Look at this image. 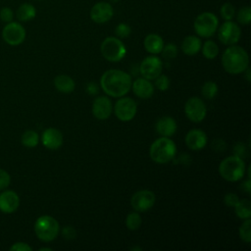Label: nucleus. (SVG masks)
Returning <instances> with one entry per match:
<instances>
[{
    "instance_id": "2eb2a0df",
    "label": "nucleus",
    "mask_w": 251,
    "mask_h": 251,
    "mask_svg": "<svg viewBox=\"0 0 251 251\" xmlns=\"http://www.w3.org/2000/svg\"><path fill=\"white\" fill-rule=\"evenodd\" d=\"M92 114L98 120H107L112 113L111 100L106 96H99L92 103Z\"/></svg>"
},
{
    "instance_id": "39448f33",
    "label": "nucleus",
    "mask_w": 251,
    "mask_h": 251,
    "mask_svg": "<svg viewBox=\"0 0 251 251\" xmlns=\"http://www.w3.org/2000/svg\"><path fill=\"white\" fill-rule=\"evenodd\" d=\"M60 226L57 220L51 216H41L34 223V231L36 236L45 242L54 240L59 233Z\"/></svg>"
},
{
    "instance_id": "4be33fe9",
    "label": "nucleus",
    "mask_w": 251,
    "mask_h": 251,
    "mask_svg": "<svg viewBox=\"0 0 251 251\" xmlns=\"http://www.w3.org/2000/svg\"><path fill=\"white\" fill-rule=\"evenodd\" d=\"M202 41L196 35H188L181 42V50L185 55L193 56L201 50Z\"/></svg>"
},
{
    "instance_id": "58836bf2",
    "label": "nucleus",
    "mask_w": 251,
    "mask_h": 251,
    "mask_svg": "<svg viewBox=\"0 0 251 251\" xmlns=\"http://www.w3.org/2000/svg\"><path fill=\"white\" fill-rule=\"evenodd\" d=\"M10 250L11 251L12 250L13 251H31L32 248L25 242H16L14 245L10 247Z\"/></svg>"
},
{
    "instance_id": "4c0bfd02",
    "label": "nucleus",
    "mask_w": 251,
    "mask_h": 251,
    "mask_svg": "<svg viewBox=\"0 0 251 251\" xmlns=\"http://www.w3.org/2000/svg\"><path fill=\"white\" fill-rule=\"evenodd\" d=\"M238 201L239 198L235 193H227L224 197V202L228 207H234Z\"/></svg>"
},
{
    "instance_id": "bb28decb",
    "label": "nucleus",
    "mask_w": 251,
    "mask_h": 251,
    "mask_svg": "<svg viewBox=\"0 0 251 251\" xmlns=\"http://www.w3.org/2000/svg\"><path fill=\"white\" fill-rule=\"evenodd\" d=\"M39 141V136L36 131L34 130H26L23 133L22 135V143L25 147H35L38 144Z\"/></svg>"
},
{
    "instance_id": "5701e85b",
    "label": "nucleus",
    "mask_w": 251,
    "mask_h": 251,
    "mask_svg": "<svg viewBox=\"0 0 251 251\" xmlns=\"http://www.w3.org/2000/svg\"><path fill=\"white\" fill-rule=\"evenodd\" d=\"M36 16V8L31 3L21 4L16 11V18L20 22H29Z\"/></svg>"
},
{
    "instance_id": "412c9836",
    "label": "nucleus",
    "mask_w": 251,
    "mask_h": 251,
    "mask_svg": "<svg viewBox=\"0 0 251 251\" xmlns=\"http://www.w3.org/2000/svg\"><path fill=\"white\" fill-rule=\"evenodd\" d=\"M143 45L145 50L153 55H157L161 53L164 47V40L163 38L157 33H149L145 36Z\"/></svg>"
},
{
    "instance_id": "c03bdc74",
    "label": "nucleus",
    "mask_w": 251,
    "mask_h": 251,
    "mask_svg": "<svg viewBox=\"0 0 251 251\" xmlns=\"http://www.w3.org/2000/svg\"><path fill=\"white\" fill-rule=\"evenodd\" d=\"M245 73H246V79L250 82L251 81V76H250V69L249 68H247L245 71H244Z\"/></svg>"
},
{
    "instance_id": "a211bd4d",
    "label": "nucleus",
    "mask_w": 251,
    "mask_h": 251,
    "mask_svg": "<svg viewBox=\"0 0 251 251\" xmlns=\"http://www.w3.org/2000/svg\"><path fill=\"white\" fill-rule=\"evenodd\" d=\"M20 206V198L15 191L5 190L0 194V211L6 214L14 213Z\"/></svg>"
},
{
    "instance_id": "f8f14e48",
    "label": "nucleus",
    "mask_w": 251,
    "mask_h": 251,
    "mask_svg": "<svg viewBox=\"0 0 251 251\" xmlns=\"http://www.w3.org/2000/svg\"><path fill=\"white\" fill-rule=\"evenodd\" d=\"M156 196L154 192L142 189L136 191L130 198V205L136 212H146L155 204Z\"/></svg>"
},
{
    "instance_id": "a18cd8bd",
    "label": "nucleus",
    "mask_w": 251,
    "mask_h": 251,
    "mask_svg": "<svg viewBox=\"0 0 251 251\" xmlns=\"http://www.w3.org/2000/svg\"><path fill=\"white\" fill-rule=\"evenodd\" d=\"M39 250H40V251H43V250H47V251H51V250H52V249H51V248H46V247H44V248H40V249H39Z\"/></svg>"
},
{
    "instance_id": "72a5a7b5",
    "label": "nucleus",
    "mask_w": 251,
    "mask_h": 251,
    "mask_svg": "<svg viewBox=\"0 0 251 251\" xmlns=\"http://www.w3.org/2000/svg\"><path fill=\"white\" fill-rule=\"evenodd\" d=\"M131 33L130 26L126 23H120L115 28V34L118 38H126Z\"/></svg>"
},
{
    "instance_id": "9d476101",
    "label": "nucleus",
    "mask_w": 251,
    "mask_h": 251,
    "mask_svg": "<svg viewBox=\"0 0 251 251\" xmlns=\"http://www.w3.org/2000/svg\"><path fill=\"white\" fill-rule=\"evenodd\" d=\"M137 111L136 102L130 97L120 98L114 106V113L116 117L122 122L131 121Z\"/></svg>"
},
{
    "instance_id": "473e14b6",
    "label": "nucleus",
    "mask_w": 251,
    "mask_h": 251,
    "mask_svg": "<svg viewBox=\"0 0 251 251\" xmlns=\"http://www.w3.org/2000/svg\"><path fill=\"white\" fill-rule=\"evenodd\" d=\"M161 53L165 59L170 60V59H174L176 57V55L178 53V49L175 43H168L167 45H164Z\"/></svg>"
},
{
    "instance_id": "423d86ee",
    "label": "nucleus",
    "mask_w": 251,
    "mask_h": 251,
    "mask_svg": "<svg viewBox=\"0 0 251 251\" xmlns=\"http://www.w3.org/2000/svg\"><path fill=\"white\" fill-rule=\"evenodd\" d=\"M193 27L197 35L209 38L217 31L219 27V19L212 12H203L195 18Z\"/></svg>"
},
{
    "instance_id": "ea45409f",
    "label": "nucleus",
    "mask_w": 251,
    "mask_h": 251,
    "mask_svg": "<svg viewBox=\"0 0 251 251\" xmlns=\"http://www.w3.org/2000/svg\"><path fill=\"white\" fill-rule=\"evenodd\" d=\"M233 152H234V155H235V156L240 157V158H244V157L247 155V154H246V148H245L244 144H242V143H237V144L234 146Z\"/></svg>"
},
{
    "instance_id": "20e7f679",
    "label": "nucleus",
    "mask_w": 251,
    "mask_h": 251,
    "mask_svg": "<svg viewBox=\"0 0 251 251\" xmlns=\"http://www.w3.org/2000/svg\"><path fill=\"white\" fill-rule=\"evenodd\" d=\"M219 173L227 181H237L245 174V163L242 158L235 155L224 159L219 166Z\"/></svg>"
},
{
    "instance_id": "f257e3e1",
    "label": "nucleus",
    "mask_w": 251,
    "mask_h": 251,
    "mask_svg": "<svg viewBox=\"0 0 251 251\" xmlns=\"http://www.w3.org/2000/svg\"><path fill=\"white\" fill-rule=\"evenodd\" d=\"M131 76L121 70L111 69L106 71L100 78L103 91L112 97H122L131 88Z\"/></svg>"
},
{
    "instance_id": "0eeeda50",
    "label": "nucleus",
    "mask_w": 251,
    "mask_h": 251,
    "mask_svg": "<svg viewBox=\"0 0 251 251\" xmlns=\"http://www.w3.org/2000/svg\"><path fill=\"white\" fill-rule=\"evenodd\" d=\"M102 56L109 62H119L126 54V48L123 41L116 36L106 37L100 46Z\"/></svg>"
},
{
    "instance_id": "f03ea898",
    "label": "nucleus",
    "mask_w": 251,
    "mask_h": 251,
    "mask_svg": "<svg viewBox=\"0 0 251 251\" xmlns=\"http://www.w3.org/2000/svg\"><path fill=\"white\" fill-rule=\"evenodd\" d=\"M222 64L226 72L231 75L244 73L249 66V57L245 49L237 45L228 46L222 55Z\"/></svg>"
},
{
    "instance_id": "2f4dec72",
    "label": "nucleus",
    "mask_w": 251,
    "mask_h": 251,
    "mask_svg": "<svg viewBox=\"0 0 251 251\" xmlns=\"http://www.w3.org/2000/svg\"><path fill=\"white\" fill-rule=\"evenodd\" d=\"M239 237L246 243L251 242V220L246 219L239 227Z\"/></svg>"
},
{
    "instance_id": "37998d69",
    "label": "nucleus",
    "mask_w": 251,
    "mask_h": 251,
    "mask_svg": "<svg viewBox=\"0 0 251 251\" xmlns=\"http://www.w3.org/2000/svg\"><path fill=\"white\" fill-rule=\"evenodd\" d=\"M242 187H243V189L247 192V193H250V191H251V185H250V180L249 179H247L243 184H242Z\"/></svg>"
},
{
    "instance_id": "c85d7f7f",
    "label": "nucleus",
    "mask_w": 251,
    "mask_h": 251,
    "mask_svg": "<svg viewBox=\"0 0 251 251\" xmlns=\"http://www.w3.org/2000/svg\"><path fill=\"white\" fill-rule=\"evenodd\" d=\"M201 93L202 95L208 99L211 100L213 99L217 93H218V85L216 82L214 81H207L203 84L202 88H201Z\"/></svg>"
},
{
    "instance_id": "6ab92c4d",
    "label": "nucleus",
    "mask_w": 251,
    "mask_h": 251,
    "mask_svg": "<svg viewBox=\"0 0 251 251\" xmlns=\"http://www.w3.org/2000/svg\"><path fill=\"white\" fill-rule=\"evenodd\" d=\"M131 88L133 90V93L142 99H148L150 98L154 93V86L150 82L149 79L146 78H136L131 83Z\"/></svg>"
},
{
    "instance_id": "dca6fc26",
    "label": "nucleus",
    "mask_w": 251,
    "mask_h": 251,
    "mask_svg": "<svg viewBox=\"0 0 251 251\" xmlns=\"http://www.w3.org/2000/svg\"><path fill=\"white\" fill-rule=\"evenodd\" d=\"M184 140L189 149L201 150L207 144V135L202 129L193 128L186 133Z\"/></svg>"
},
{
    "instance_id": "9b49d317",
    "label": "nucleus",
    "mask_w": 251,
    "mask_h": 251,
    "mask_svg": "<svg viewBox=\"0 0 251 251\" xmlns=\"http://www.w3.org/2000/svg\"><path fill=\"white\" fill-rule=\"evenodd\" d=\"M185 116L193 123L202 122L207 114L205 103L199 97L189 98L184 105Z\"/></svg>"
},
{
    "instance_id": "4468645a",
    "label": "nucleus",
    "mask_w": 251,
    "mask_h": 251,
    "mask_svg": "<svg viewBox=\"0 0 251 251\" xmlns=\"http://www.w3.org/2000/svg\"><path fill=\"white\" fill-rule=\"evenodd\" d=\"M114 16V8L110 2L100 1L94 4L89 12V17L96 24H105Z\"/></svg>"
},
{
    "instance_id": "f3484780",
    "label": "nucleus",
    "mask_w": 251,
    "mask_h": 251,
    "mask_svg": "<svg viewBox=\"0 0 251 251\" xmlns=\"http://www.w3.org/2000/svg\"><path fill=\"white\" fill-rule=\"evenodd\" d=\"M41 141L47 149L56 150L63 144V134L59 129L49 127L43 131Z\"/></svg>"
},
{
    "instance_id": "aec40b11",
    "label": "nucleus",
    "mask_w": 251,
    "mask_h": 251,
    "mask_svg": "<svg viewBox=\"0 0 251 251\" xmlns=\"http://www.w3.org/2000/svg\"><path fill=\"white\" fill-rule=\"evenodd\" d=\"M156 131L165 137H170L174 135L176 131L177 126L176 122L172 117H162L160 118L155 125Z\"/></svg>"
},
{
    "instance_id": "1a4fd4ad",
    "label": "nucleus",
    "mask_w": 251,
    "mask_h": 251,
    "mask_svg": "<svg viewBox=\"0 0 251 251\" xmlns=\"http://www.w3.org/2000/svg\"><path fill=\"white\" fill-rule=\"evenodd\" d=\"M25 35L26 32L25 27L18 22L12 21L10 23H7L2 29L3 40L11 46H17L22 44L25 39Z\"/></svg>"
},
{
    "instance_id": "c9c22d12",
    "label": "nucleus",
    "mask_w": 251,
    "mask_h": 251,
    "mask_svg": "<svg viewBox=\"0 0 251 251\" xmlns=\"http://www.w3.org/2000/svg\"><path fill=\"white\" fill-rule=\"evenodd\" d=\"M14 19V11L9 7H3L0 10V20L3 23H10Z\"/></svg>"
},
{
    "instance_id": "b1692460",
    "label": "nucleus",
    "mask_w": 251,
    "mask_h": 251,
    "mask_svg": "<svg viewBox=\"0 0 251 251\" xmlns=\"http://www.w3.org/2000/svg\"><path fill=\"white\" fill-rule=\"evenodd\" d=\"M54 85L62 93H71L74 91L75 83L70 75H60L54 78Z\"/></svg>"
},
{
    "instance_id": "7ed1b4c3",
    "label": "nucleus",
    "mask_w": 251,
    "mask_h": 251,
    "mask_svg": "<svg viewBox=\"0 0 251 251\" xmlns=\"http://www.w3.org/2000/svg\"><path fill=\"white\" fill-rule=\"evenodd\" d=\"M176 153L175 142L169 137L161 136L157 138L150 146L149 155L151 159L158 164H166L174 159Z\"/></svg>"
},
{
    "instance_id": "6e6552de",
    "label": "nucleus",
    "mask_w": 251,
    "mask_h": 251,
    "mask_svg": "<svg viewBox=\"0 0 251 251\" xmlns=\"http://www.w3.org/2000/svg\"><path fill=\"white\" fill-rule=\"evenodd\" d=\"M217 30L219 40L227 46L236 44L241 36V29L239 25L232 20L225 21V23L222 24Z\"/></svg>"
},
{
    "instance_id": "de8ad7c7",
    "label": "nucleus",
    "mask_w": 251,
    "mask_h": 251,
    "mask_svg": "<svg viewBox=\"0 0 251 251\" xmlns=\"http://www.w3.org/2000/svg\"><path fill=\"white\" fill-rule=\"evenodd\" d=\"M36 1H41V0H36Z\"/></svg>"
},
{
    "instance_id": "e433bc0d",
    "label": "nucleus",
    "mask_w": 251,
    "mask_h": 251,
    "mask_svg": "<svg viewBox=\"0 0 251 251\" xmlns=\"http://www.w3.org/2000/svg\"><path fill=\"white\" fill-rule=\"evenodd\" d=\"M10 182H11L10 175L6 171L0 169V190L7 188Z\"/></svg>"
},
{
    "instance_id": "ddd939ff",
    "label": "nucleus",
    "mask_w": 251,
    "mask_h": 251,
    "mask_svg": "<svg viewBox=\"0 0 251 251\" xmlns=\"http://www.w3.org/2000/svg\"><path fill=\"white\" fill-rule=\"evenodd\" d=\"M163 70V63L157 56H148L140 64L139 71L141 75L149 80L155 79L161 75Z\"/></svg>"
},
{
    "instance_id": "cd10ccee",
    "label": "nucleus",
    "mask_w": 251,
    "mask_h": 251,
    "mask_svg": "<svg viewBox=\"0 0 251 251\" xmlns=\"http://www.w3.org/2000/svg\"><path fill=\"white\" fill-rule=\"evenodd\" d=\"M142 223L139 212H132L127 215L126 219V226L129 230H136L140 227Z\"/></svg>"
},
{
    "instance_id": "c756f323",
    "label": "nucleus",
    "mask_w": 251,
    "mask_h": 251,
    "mask_svg": "<svg viewBox=\"0 0 251 251\" xmlns=\"http://www.w3.org/2000/svg\"><path fill=\"white\" fill-rule=\"evenodd\" d=\"M235 7L229 3V2H226L224 3L221 8H220V14L221 17L225 20V21H231L233 20V18L235 17Z\"/></svg>"
},
{
    "instance_id": "f704fd0d",
    "label": "nucleus",
    "mask_w": 251,
    "mask_h": 251,
    "mask_svg": "<svg viewBox=\"0 0 251 251\" xmlns=\"http://www.w3.org/2000/svg\"><path fill=\"white\" fill-rule=\"evenodd\" d=\"M155 86L161 90V91H165L169 88L170 86V79L167 75H160L155 78Z\"/></svg>"
},
{
    "instance_id": "49530a36",
    "label": "nucleus",
    "mask_w": 251,
    "mask_h": 251,
    "mask_svg": "<svg viewBox=\"0 0 251 251\" xmlns=\"http://www.w3.org/2000/svg\"><path fill=\"white\" fill-rule=\"evenodd\" d=\"M109 2H111V3H116V2H118V1H120V0H108Z\"/></svg>"
},
{
    "instance_id": "a878e982",
    "label": "nucleus",
    "mask_w": 251,
    "mask_h": 251,
    "mask_svg": "<svg viewBox=\"0 0 251 251\" xmlns=\"http://www.w3.org/2000/svg\"><path fill=\"white\" fill-rule=\"evenodd\" d=\"M202 54L206 59L212 60L219 55V46L213 40H207L201 46Z\"/></svg>"
},
{
    "instance_id": "79ce46f5",
    "label": "nucleus",
    "mask_w": 251,
    "mask_h": 251,
    "mask_svg": "<svg viewBox=\"0 0 251 251\" xmlns=\"http://www.w3.org/2000/svg\"><path fill=\"white\" fill-rule=\"evenodd\" d=\"M86 90H87L88 93L91 94V95H92V94H96V93L98 92V86H97L96 83L91 82V83H89V84L87 85Z\"/></svg>"
},
{
    "instance_id": "a19ab883",
    "label": "nucleus",
    "mask_w": 251,
    "mask_h": 251,
    "mask_svg": "<svg viewBox=\"0 0 251 251\" xmlns=\"http://www.w3.org/2000/svg\"><path fill=\"white\" fill-rule=\"evenodd\" d=\"M63 236L67 239H73L75 237V229L73 226H65L63 228Z\"/></svg>"
},
{
    "instance_id": "7c9ffc66",
    "label": "nucleus",
    "mask_w": 251,
    "mask_h": 251,
    "mask_svg": "<svg viewBox=\"0 0 251 251\" xmlns=\"http://www.w3.org/2000/svg\"><path fill=\"white\" fill-rule=\"evenodd\" d=\"M236 20L241 25H249L251 23V8L249 6L241 7L236 13Z\"/></svg>"
},
{
    "instance_id": "393cba45",
    "label": "nucleus",
    "mask_w": 251,
    "mask_h": 251,
    "mask_svg": "<svg viewBox=\"0 0 251 251\" xmlns=\"http://www.w3.org/2000/svg\"><path fill=\"white\" fill-rule=\"evenodd\" d=\"M233 208L238 218L246 220L251 217V202L248 199H239Z\"/></svg>"
}]
</instances>
